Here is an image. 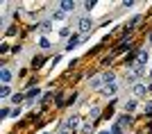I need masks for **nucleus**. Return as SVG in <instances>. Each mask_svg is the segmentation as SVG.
Here are the masks:
<instances>
[{
    "instance_id": "obj_2",
    "label": "nucleus",
    "mask_w": 152,
    "mask_h": 134,
    "mask_svg": "<svg viewBox=\"0 0 152 134\" xmlns=\"http://www.w3.org/2000/svg\"><path fill=\"white\" fill-rule=\"evenodd\" d=\"M75 27H77V34H80V37H86L89 32H93L95 23H93V18H91V16H80V18H77V23H75Z\"/></svg>"
},
{
    "instance_id": "obj_18",
    "label": "nucleus",
    "mask_w": 152,
    "mask_h": 134,
    "mask_svg": "<svg viewBox=\"0 0 152 134\" xmlns=\"http://www.w3.org/2000/svg\"><path fill=\"white\" fill-rule=\"evenodd\" d=\"M23 100H25V93H14V96H12V102H14V105H20Z\"/></svg>"
},
{
    "instance_id": "obj_12",
    "label": "nucleus",
    "mask_w": 152,
    "mask_h": 134,
    "mask_svg": "<svg viewBox=\"0 0 152 134\" xmlns=\"http://www.w3.org/2000/svg\"><path fill=\"white\" fill-rule=\"evenodd\" d=\"M39 96H41V89L37 86V89H30V91L25 93V100H27V102H34V98H39Z\"/></svg>"
},
{
    "instance_id": "obj_5",
    "label": "nucleus",
    "mask_w": 152,
    "mask_h": 134,
    "mask_svg": "<svg viewBox=\"0 0 152 134\" xmlns=\"http://www.w3.org/2000/svg\"><path fill=\"white\" fill-rule=\"evenodd\" d=\"M57 9H61L64 14H73L77 9V2H73V0H64V2H59Z\"/></svg>"
},
{
    "instance_id": "obj_29",
    "label": "nucleus",
    "mask_w": 152,
    "mask_h": 134,
    "mask_svg": "<svg viewBox=\"0 0 152 134\" xmlns=\"http://www.w3.org/2000/svg\"><path fill=\"white\" fill-rule=\"evenodd\" d=\"M150 43H152V34H150Z\"/></svg>"
},
{
    "instance_id": "obj_13",
    "label": "nucleus",
    "mask_w": 152,
    "mask_h": 134,
    "mask_svg": "<svg viewBox=\"0 0 152 134\" xmlns=\"http://www.w3.org/2000/svg\"><path fill=\"white\" fill-rule=\"evenodd\" d=\"M50 30H52V21H43V23L39 25V32H41V37H45Z\"/></svg>"
},
{
    "instance_id": "obj_8",
    "label": "nucleus",
    "mask_w": 152,
    "mask_h": 134,
    "mask_svg": "<svg viewBox=\"0 0 152 134\" xmlns=\"http://www.w3.org/2000/svg\"><path fill=\"white\" fill-rule=\"evenodd\" d=\"M136 109H139V100H136V98H132V100H127L125 105H123V111H125V114H134Z\"/></svg>"
},
{
    "instance_id": "obj_15",
    "label": "nucleus",
    "mask_w": 152,
    "mask_h": 134,
    "mask_svg": "<svg viewBox=\"0 0 152 134\" xmlns=\"http://www.w3.org/2000/svg\"><path fill=\"white\" fill-rule=\"evenodd\" d=\"M12 96V86H0V100H9Z\"/></svg>"
},
{
    "instance_id": "obj_6",
    "label": "nucleus",
    "mask_w": 152,
    "mask_h": 134,
    "mask_svg": "<svg viewBox=\"0 0 152 134\" xmlns=\"http://www.w3.org/2000/svg\"><path fill=\"white\" fill-rule=\"evenodd\" d=\"M89 89H91V91H102V89H104V80H102V75H95V77H91Z\"/></svg>"
},
{
    "instance_id": "obj_20",
    "label": "nucleus",
    "mask_w": 152,
    "mask_h": 134,
    "mask_svg": "<svg viewBox=\"0 0 152 134\" xmlns=\"http://www.w3.org/2000/svg\"><path fill=\"white\" fill-rule=\"evenodd\" d=\"M98 116H100V107H93V109L89 111V121H95Z\"/></svg>"
},
{
    "instance_id": "obj_24",
    "label": "nucleus",
    "mask_w": 152,
    "mask_h": 134,
    "mask_svg": "<svg viewBox=\"0 0 152 134\" xmlns=\"http://www.w3.org/2000/svg\"><path fill=\"white\" fill-rule=\"evenodd\" d=\"M0 116H2V118H7V116H12V109H9V107H5L2 111H0Z\"/></svg>"
},
{
    "instance_id": "obj_30",
    "label": "nucleus",
    "mask_w": 152,
    "mask_h": 134,
    "mask_svg": "<svg viewBox=\"0 0 152 134\" xmlns=\"http://www.w3.org/2000/svg\"><path fill=\"white\" fill-rule=\"evenodd\" d=\"M150 77H152V68H150Z\"/></svg>"
},
{
    "instance_id": "obj_28",
    "label": "nucleus",
    "mask_w": 152,
    "mask_h": 134,
    "mask_svg": "<svg viewBox=\"0 0 152 134\" xmlns=\"http://www.w3.org/2000/svg\"><path fill=\"white\" fill-rule=\"evenodd\" d=\"M55 134H66V132H55Z\"/></svg>"
},
{
    "instance_id": "obj_11",
    "label": "nucleus",
    "mask_w": 152,
    "mask_h": 134,
    "mask_svg": "<svg viewBox=\"0 0 152 134\" xmlns=\"http://www.w3.org/2000/svg\"><path fill=\"white\" fill-rule=\"evenodd\" d=\"M148 59H150V55H148V50H141V52H139V59H136L134 64H136V66H143V68H145Z\"/></svg>"
},
{
    "instance_id": "obj_19",
    "label": "nucleus",
    "mask_w": 152,
    "mask_h": 134,
    "mask_svg": "<svg viewBox=\"0 0 152 134\" xmlns=\"http://www.w3.org/2000/svg\"><path fill=\"white\" fill-rule=\"evenodd\" d=\"M80 132H82V134H91V132H93V125H91L89 121H84V125H82V130H80Z\"/></svg>"
},
{
    "instance_id": "obj_25",
    "label": "nucleus",
    "mask_w": 152,
    "mask_h": 134,
    "mask_svg": "<svg viewBox=\"0 0 152 134\" xmlns=\"http://www.w3.org/2000/svg\"><path fill=\"white\" fill-rule=\"evenodd\" d=\"M111 134H123V130H121V125H114V127H111Z\"/></svg>"
},
{
    "instance_id": "obj_17",
    "label": "nucleus",
    "mask_w": 152,
    "mask_h": 134,
    "mask_svg": "<svg viewBox=\"0 0 152 134\" xmlns=\"http://www.w3.org/2000/svg\"><path fill=\"white\" fill-rule=\"evenodd\" d=\"M59 37L68 41V39L73 37V34H70V27H68V25H61V27H59Z\"/></svg>"
},
{
    "instance_id": "obj_14",
    "label": "nucleus",
    "mask_w": 152,
    "mask_h": 134,
    "mask_svg": "<svg viewBox=\"0 0 152 134\" xmlns=\"http://www.w3.org/2000/svg\"><path fill=\"white\" fill-rule=\"evenodd\" d=\"M102 80H104V84H114L116 82V73L114 70H104V73H102Z\"/></svg>"
},
{
    "instance_id": "obj_22",
    "label": "nucleus",
    "mask_w": 152,
    "mask_h": 134,
    "mask_svg": "<svg viewBox=\"0 0 152 134\" xmlns=\"http://www.w3.org/2000/svg\"><path fill=\"white\" fill-rule=\"evenodd\" d=\"M20 114H23V109H20V107L12 109V118H20Z\"/></svg>"
},
{
    "instance_id": "obj_4",
    "label": "nucleus",
    "mask_w": 152,
    "mask_h": 134,
    "mask_svg": "<svg viewBox=\"0 0 152 134\" xmlns=\"http://www.w3.org/2000/svg\"><path fill=\"white\" fill-rule=\"evenodd\" d=\"M118 91H121V84L114 82V84H104V89H102L100 93L104 98H114V96H118Z\"/></svg>"
},
{
    "instance_id": "obj_1",
    "label": "nucleus",
    "mask_w": 152,
    "mask_h": 134,
    "mask_svg": "<svg viewBox=\"0 0 152 134\" xmlns=\"http://www.w3.org/2000/svg\"><path fill=\"white\" fill-rule=\"evenodd\" d=\"M82 125H84L82 116H80V114H70L68 118L61 123V132H66V134H75L77 130H82Z\"/></svg>"
},
{
    "instance_id": "obj_16",
    "label": "nucleus",
    "mask_w": 152,
    "mask_h": 134,
    "mask_svg": "<svg viewBox=\"0 0 152 134\" xmlns=\"http://www.w3.org/2000/svg\"><path fill=\"white\" fill-rule=\"evenodd\" d=\"M64 18H66V14H64L61 9H55V12L50 14V21H52V23H55V21L59 23V21H64Z\"/></svg>"
},
{
    "instance_id": "obj_21",
    "label": "nucleus",
    "mask_w": 152,
    "mask_h": 134,
    "mask_svg": "<svg viewBox=\"0 0 152 134\" xmlns=\"http://www.w3.org/2000/svg\"><path fill=\"white\" fill-rule=\"evenodd\" d=\"M82 7H84V12L89 14L91 9H93V7H95V2H93V0H91V2H89V0H86V2H82Z\"/></svg>"
},
{
    "instance_id": "obj_9",
    "label": "nucleus",
    "mask_w": 152,
    "mask_h": 134,
    "mask_svg": "<svg viewBox=\"0 0 152 134\" xmlns=\"http://www.w3.org/2000/svg\"><path fill=\"white\" fill-rule=\"evenodd\" d=\"M80 41H84V37H80V34H73V37L66 41V50H73V48H77V45H80Z\"/></svg>"
},
{
    "instance_id": "obj_3",
    "label": "nucleus",
    "mask_w": 152,
    "mask_h": 134,
    "mask_svg": "<svg viewBox=\"0 0 152 134\" xmlns=\"http://www.w3.org/2000/svg\"><path fill=\"white\" fill-rule=\"evenodd\" d=\"M12 80H14V70L5 64L2 68H0V84H2V86H9V84H12Z\"/></svg>"
},
{
    "instance_id": "obj_23",
    "label": "nucleus",
    "mask_w": 152,
    "mask_h": 134,
    "mask_svg": "<svg viewBox=\"0 0 152 134\" xmlns=\"http://www.w3.org/2000/svg\"><path fill=\"white\" fill-rule=\"evenodd\" d=\"M129 123H132V118H129V114H125L121 118V123H118V125H129Z\"/></svg>"
},
{
    "instance_id": "obj_26",
    "label": "nucleus",
    "mask_w": 152,
    "mask_h": 134,
    "mask_svg": "<svg viewBox=\"0 0 152 134\" xmlns=\"http://www.w3.org/2000/svg\"><path fill=\"white\" fill-rule=\"evenodd\" d=\"M39 16V12H34V9H32V12H27V18H37Z\"/></svg>"
},
{
    "instance_id": "obj_7",
    "label": "nucleus",
    "mask_w": 152,
    "mask_h": 134,
    "mask_svg": "<svg viewBox=\"0 0 152 134\" xmlns=\"http://www.w3.org/2000/svg\"><path fill=\"white\" fill-rule=\"evenodd\" d=\"M132 93H134V98H143L148 93V86H145V82H136L132 86Z\"/></svg>"
},
{
    "instance_id": "obj_27",
    "label": "nucleus",
    "mask_w": 152,
    "mask_h": 134,
    "mask_svg": "<svg viewBox=\"0 0 152 134\" xmlns=\"http://www.w3.org/2000/svg\"><path fill=\"white\" fill-rule=\"evenodd\" d=\"M145 111H152V100H150V102L145 105Z\"/></svg>"
},
{
    "instance_id": "obj_10",
    "label": "nucleus",
    "mask_w": 152,
    "mask_h": 134,
    "mask_svg": "<svg viewBox=\"0 0 152 134\" xmlns=\"http://www.w3.org/2000/svg\"><path fill=\"white\" fill-rule=\"evenodd\" d=\"M37 45H39V50H50V48H52V41L48 37H39Z\"/></svg>"
}]
</instances>
